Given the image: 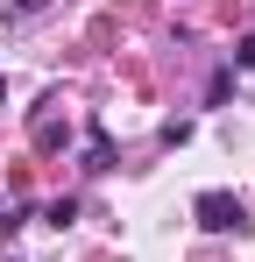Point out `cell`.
<instances>
[{
    "instance_id": "obj_3",
    "label": "cell",
    "mask_w": 255,
    "mask_h": 262,
    "mask_svg": "<svg viewBox=\"0 0 255 262\" xmlns=\"http://www.w3.org/2000/svg\"><path fill=\"white\" fill-rule=\"evenodd\" d=\"M114 163V142H107V128H92V142H85V170H107Z\"/></svg>"
},
{
    "instance_id": "obj_4",
    "label": "cell",
    "mask_w": 255,
    "mask_h": 262,
    "mask_svg": "<svg viewBox=\"0 0 255 262\" xmlns=\"http://www.w3.org/2000/svg\"><path fill=\"white\" fill-rule=\"evenodd\" d=\"M234 71H255V36H241V43H234Z\"/></svg>"
},
{
    "instance_id": "obj_6",
    "label": "cell",
    "mask_w": 255,
    "mask_h": 262,
    "mask_svg": "<svg viewBox=\"0 0 255 262\" xmlns=\"http://www.w3.org/2000/svg\"><path fill=\"white\" fill-rule=\"evenodd\" d=\"M7 262H14V255H7Z\"/></svg>"
},
{
    "instance_id": "obj_1",
    "label": "cell",
    "mask_w": 255,
    "mask_h": 262,
    "mask_svg": "<svg viewBox=\"0 0 255 262\" xmlns=\"http://www.w3.org/2000/svg\"><path fill=\"white\" fill-rule=\"evenodd\" d=\"M192 220H199L206 234H248V206H241L234 191H199V199H192Z\"/></svg>"
},
{
    "instance_id": "obj_2",
    "label": "cell",
    "mask_w": 255,
    "mask_h": 262,
    "mask_svg": "<svg viewBox=\"0 0 255 262\" xmlns=\"http://www.w3.org/2000/svg\"><path fill=\"white\" fill-rule=\"evenodd\" d=\"M64 142H71V128H64L57 114H36V149H42V156H57Z\"/></svg>"
},
{
    "instance_id": "obj_5",
    "label": "cell",
    "mask_w": 255,
    "mask_h": 262,
    "mask_svg": "<svg viewBox=\"0 0 255 262\" xmlns=\"http://www.w3.org/2000/svg\"><path fill=\"white\" fill-rule=\"evenodd\" d=\"M0 99H7V78H0Z\"/></svg>"
}]
</instances>
